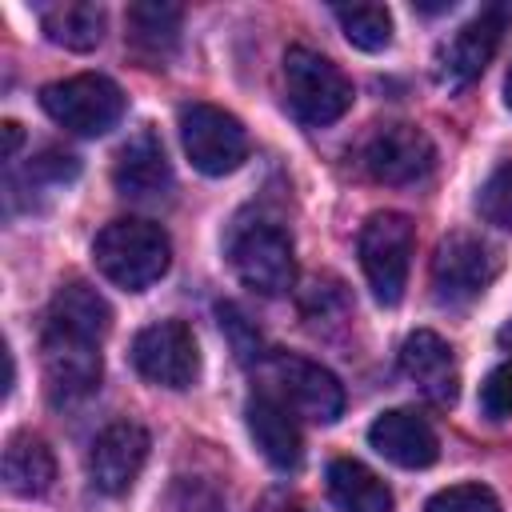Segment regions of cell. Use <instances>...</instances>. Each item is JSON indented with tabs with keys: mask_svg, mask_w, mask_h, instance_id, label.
I'll use <instances>...</instances> for the list:
<instances>
[{
	"mask_svg": "<svg viewBox=\"0 0 512 512\" xmlns=\"http://www.w3.org/2000/svg\"><path fill=\"white\" fill-rule=\"evenodd\" d=\"M108 324H112V308L92 284L68 280L56 288L44 312V332H40L44 388L52 404H76L96 392L104 372L100 340Z\"/></svg>",
	"mask_w": 512,
	"mask_h": 512,
	"instance_id": "1",
	"label": "cell"
},
{
	"mask_svg": "<svg viewBox=\"0 0 512 512\" xmlns=\"http://www.w3.org/2000/svg\"><path fill=\"white\" fill-rule=\"evenodd\" d=\"M92 260L108 284H116L124 292H144L168 272L172 244H168L160 224L124 216V220H112L96 232Z\"/></svg>",
	"mask_w": 512,
	"mask_h": 512,
	"instance_id": "2",
	"label": "cell"
},
{
	"mask_svg": "<svg viewBox=\"0 0 512 512\" xmlns=\"http://www.w3.org/2000/svg\"><path fill=\"white\" fill-rule=\"evenodd\" d=\"M228 264L244 288L260 296H284L296 280L292 240L276 220L240 216L228 232Z\"/></svg>",
	"mask_w": 512,
	"mask_h": 512,
	"instance_id": "3",
	"label": "cell"
},
{
	"mask_svg": "<svg viewBox=\"0 0 512 512\" xmlns=\"http://www.w3.org/2000/svg\"><path fill=\"white\" fill-rule=\"evenodd\" d=\"M284 100L300 124L324 128L352 108V80L328 56L296 44L284 52Z\"/></svg>",
	"mask_w": 512,
	"mask_h": 512,
	"instance_id": "4",
	"label": "cell"
},
{
	"mask_svg": "<svg viewBox=\"0 0 512 512\" xmlns=\"http://www.w3.org/2000/svg\"><path fill=\"white\" fill-rule=\"evenodd\" d=\"M40 108L76 136H104L124 116V92L100 72H80L40 88Z\"/></svg>",
	"mask_w": 512,
	"mask_h": 512,
	"instance_id": "5",
	"label": "cell"
},
{
	"mask_svg": "<svg viewBox=\"0 0 512 512\" xmlns=\"http://www.w3.org/2000/svg\"><path fill=\"white\" fill-rule=\"evenodd\" d=\"M416 228L404 212H372L360 228V268L380 304H400L408 288Z\"/></svg>",
	"mask_w": 512,
	"mask_h": 512,
	"instance_id": "6",
	"label": "cell"
},
{
	"mask_svg": "<svg viewBox=\"0 0 512 512\" xmlns=\"http://www.w3.org/2000/svg\"><path fill=\"white\" fill-rule=\"evenodd\" d=\"M180 144H184L192 168L204 176H228L248 156L244 124L216 104H184L180 108Z\"/></svg>",
	"mask_w": 512,
	"mask_h": 512,
	"instance_id": "7",
	"label": "cell"
},
{
	"mask_svg": "<svg viewBox=\"0 0 512 512\" xmlns=\"http://www.w3.org/2000/svg\"><path fill=\"white\" fill-rule=\"evenodd\" d=\"M132 368L160 388H188L200 376V344L184 320H156L132 336Z\"/></svg>",
	"mask_w": 512,
	"mask_h": 512,
	"instance_id": "8",
	"label": "cell"
},
{
	"mask_svg": "<svg viewBox=\"0 0 512 512\" xmlns=\"http://www.w3.org/2000/svg\"><path fill=\"white\" fill-rule=\"evenodd\" d=\"M500 272V256L472 232H452L440 240L432 256V288L440 304H468L476 300Z\"/></svg>",
	"mask_w": 512,
	"mask_h": 512,
	"instance_id": "9",
	"label": "cell"
},
{
	"mask_svg": "<svg viewBox=\"0 0 512 512\" xmlns=\"http://www.w3.org/2000/svg\"><path fill=\"white\" fill-rule=\"evenodd\" d=\"M508 20H512V4H488V8H480L464 28L452 32V40L440 44V52H436V80L444 88L472 84L488 68V60L496 56Z\"/></svg>",
	"mask_w": 512,
	"mask_h": 512,
	"instance_id": "10",
	"label": "cell"
},
{
	"mask_svg": "<svg viewBox=\"0 0 512 512\" xmlns=\"http://www.w3.org/2000/svg\"><path fill=\"white\" fill-rule=\"evenodd\" d=\"M272 384H276V396L304 420L312 424H332L340 420L344 412V388L340 380L320 368L316 360L308 356H296V352H272Z\"/></svg>",
	"mask_w": 512,
	"mask_h": 512,
	"instance_id": "11",
	"label": "cell"
},
{
	"mask_svg": "<svg viewBox=\"0 0 512 512\" xmlns=\"http://www.w3.org/2000/svg\"><path fill=\"white\" fill-rule=\"evenodd\" d=\"M364 168L380 184H416L432 172L436 148L416 124H380L364 140Z\"/></svg>",
	"mask_w": 512,
	"mask_h": 512,
	"instance_id": "12",
	"label": "cell"
},
{
	"mask_svg": "<svg viewBox=\"0 0 512 512\" xmlns=\"http://www.w3.org/2000/svg\"><path fill=\"white\" fill-rule=\"evenodd\" d=\"M144 460H148V432L136 420H116L88 448V480L104 496H120L132 488Z\"/></svg>",
	"mask_w": 512,
	"mask_h": 512,
	"instance_id": "13",
	"label": "cell"
},
{
	"mask_svg": "<svg viewBox=\"0 0 512 512\" xmlns=\"http://www.w3.org/2000/svg\"><path fill=\"white\" fill-rule=\"evenodd\" d=\"M244 420H248V432L260 448V456L276 468V472H296L300 460H304V440H300V428H296V412L268 388L252 392L248 404H244Z\"/></svg>",
	"mask_w": 512,
	"mask_h": 512,
	"instance_id": "14",
	"label": "cell"
},
{
	"mask_svg": "<svg viewBox=\"0 0 512 512\" xmlns=\"http://www.w3.org/2000/svg\"><path fill=\"white\" fill-rule=\"evenodd\" d=\"M112 184L128 200H156V196H164L172 188V164H168L164 144H160V136L152 128H140L116 152Z\"/></svg>",
	"mask_w": 512,
	"mask_h": 512,
	"instance_id": "15",
	"label": "cell"
},
{
	"mask_svg": "<svg viewBox=\"0 0 512 512\" xmlns=\"http://www.w3.org/2000/svg\"><path fill=\"white\" fill-rule=\"evenodd\" d=\"M368 444L396 468H428L440 456L436 428L420 412H408V408H392L376 416L368 428Z\"/></svg>",
	"mask_w": 512,
	"mask_h": 512,
	"instance_id": "16",
	"label": "cell"
},
{
	"mask_svg": "<svg viewBox=\"0 0 512 512\" xmlns=\"http://www.w3.org/2000/svg\"><path fill=\"white\" fill-rule=\"evenodd\" d=\"M400 372L432 400V404H452L456 400V384H460V372H456V356H452V344L428 328L412 332L404 344H400Z\"/></svg>",
	"mask_w": 512,
	"mask_h": 512,
	"instance_id": "17",
	"label": "cell"
},
{
	"mask_svg": "<svg viewBox=\"0 0 512 512\" xmlns=\"http://www.w3.org/2000/svg\"><path fill=\"white\" fill-rule=\"evenodd\" d=\"M124 28H128L124 32L128 48L144 64H164L176 52V40H180V8L176 4H156V0L132 4L128 16H124Z\"/></svg>",
	"mask_w": 512,
	"mask_h": 512,
	"instance_id": "18",
	"label": "cell"
},
{
	"mask_svg": "<svg viewBox=\"0 0 512 512\" xmlns=\"http://www.w3.org/2000/svg\"><path fill=\"white\" fill-rule=\"evenodd\" d=\"M328 496L340 512H392V492L388 484L364 468L360 460L352 456H340L328 464Z\"/></svg>",
	"mask_w": 512,
	"mask_h": 512,
	"instance_id": "19",
	"label": "cell"
},
{
	"mask_svg": "<svg viewBox=\"0 0 512 512\" xmlns=\"http://www.w3.org/2000/svg\"><path fill=\"white\" fill-rule=\"evenodd\" d=\"M40 28L68 52H88L104 40V8L92 0H60L40 8Z\"/></svg>",
	"mask_w": 512,
	"mask_h": 512,
	"instance_id": "20",
	"label": "cell"
},
{
	"mask_svg": "<svg viewBox=\"0 0 512 512\" xmlns=\"http://www.w3.org/2000/svg\"><path fill=\"white\" fill-rule=\"evenodd\" d=\"M56 480V456L52 448L32 436V432H16L4 448V484L16 496H44Z\"/></svg>",
	"mask_w": 512,
	"mask_h": 512,
	"instance_id": "21",
	"label": "cell"
},
{
	"mask_svg": "<svg viewBox=\"0 0 512 512\" xmlns=\"http://www.w3.org/2000/svg\"><path fill=\"white\" fill-rule=\"evenodd\" d=\"M332 16L344 40L360 52H380L392 44V12L384 4H336Z\"/></svg>",
	"mask_w": 512,
	"mask_h": 512,
	"instance_id": "22",
	"label": "cell"
},
{
	"mask_svg": "<svg viewBox=\"0 0 512 512\" xmlns=\"http://www.w3.org/2000/svg\"><path fill=\"white\" fill-rule=\"evenodd\" d=\"M476 212L492 224V228H504L512 232V160L500 164L476 192Z\"/></svg>",
	"mask_w": 512,
	"mask_h": 512,
	"instance_id": "23",
	"label": "cell"
},
{
	"mask_svg": "<svg viewBox=\"0 0 512 512\" xmlns=\"http://www.w3.org/2000/svg\"><path fill=\"white\" fill-rule=\"evenodd\" d=\"M424 512H504L496 492L484 488V484H452V488H440Z\"/></svg>",
	"mask_w": 512,
	"mask_h": 512,
	"instance_id": "24",
	"label": "cell"
},
{
	"mask_svg": "<svg viewBox=\"0 0 512 512\" xmlns=\"http://www.w3.org/2000/svg\"><path fill=\"white\" fill-rule=\"evenodd\" d=\"M80 176V160L72 156V152H60V148H44L32 164H28V172H24V180L32 184V188H64V184H72Z\"/></svg>",
	"mask_w": 512,
	"mask_h": 512,
	"instance_id": "25",
	"label": "cell"
},
{
	"mask_svg": "<svg viewBox=\"0 0 512 512\" xmlns=\"http://www.w3.org/2000/svg\"><path fill=\"white\" fill-rule=\"evenodd\" d=\"M480 408H484V416H492V420L512 416V356L500 360V364L484 376V384H480Z\"/></svg>",
	"mask_w": 512,
	"mask_h": 512,
	"instance_id": "26",
	"label": "cell"
},
{
	"mask_svg": "<svg viewBox=\"0 0 512 512\" xmlns=\"http://www.w3.org/2000/svg\"><path fill=\"white\" fill-rule=\"evenodd\" d=\"M220 328L228 332V340H232V352H236V360H244V364H252L256 356H260V332L248 324V316L236 308V304H220Z\"/></svg>",
	"mask_w": 512,
	"mask_h": 512,
	"instance_id": "27",
	"label": "cell"
},
{
	"mask_svg": "<svg viewBox=\"0 0 512 512\" xmlns=\"http://www.w3.org/2000/svg\"><path fill=\"white\" fill-rule=\"evenodd\" d=\"M172 504L176 512H220V496L212 492L208 480H180Z\"/></svg>",
	"mask_w": 512,
	"mask_h": 512,
	"instance_id": "28",
	"label": "cell"
},
{
	"mask_svg": "<svg viewBox=\"0 0 512 512\" xmlns=\"http://www.w3.org/2000/svg\"><path fill=\"white\" fill-rule=\"evenodd\" d=\"M252 512H312L300 496H288V492H268Z\"/></svg>",
	"mask_w": 512,
	"mask_h": 512,
	"instance_id": "29",
	"label": "cell"
},
{
	"mask_svg": "<svg viewBox=\"0 0 512 512\" xmlns=\"http://www.w3.org/2000/svg\"><path fill=\"white\" fill-rule=\"evenodd\" d=\"M0 128H4V160H12V152H16V144H20V124H16V120H4Z\"/></svg>",
	"mask_w": 512,
	"mask_h": 512,
	"instance_id": "30",
	"label": "cell"
},
{
	"mask_svg": "<svg viewBox=\"0 0 512 512\" xmlns=\"http://www.w3.org/2000/svg\"><path fill=\"white\" fill-rule=\"evenodd\" d=\"M496 340H500V348H504V352L512 356V320H508V324H504V328L496 332Z\"/></svg>",
	"mask_w": 512,
	"mask_h": 512,
	"instance_id": "31",
	"label": "cell"
},
{
	"mask_svg": "<svg viewBox=\"0 0 512 512\" xmlns=\"http://www.w3.org/2000/svg\"><path fill=\"white\" fill-rule=\"evenodd\" d=\"M504 104L512 108V68H508V80H504Z\"/></svg>",
	"mask_w": 512,
	"mask_h": 512,
	"instance_id": "32",
	"label": "cell"
}]
</instances>
